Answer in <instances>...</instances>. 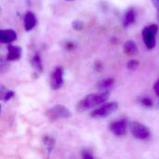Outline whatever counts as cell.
Returning <instances> with one entry per match:
<instances>
[{
    "instance_id": "6da1fadb",
    "label": "cell",
    "mask_w": 159,
    "mask_h": 159,
    "mask_svg": "<svg viewBox=\"0 0 159 159\" xmlns=\"http://www.w3.org/2000/svg\"><path fill=\"white\" fill-rule=\"evenodd\" d=\"M109 96H110L109 90H105L99 94H89L78 102L76 109L78 112L87 111L89 108L95 107L97 105H100V104L105 102L108 100Z\"/></svg>"
},
{
    "instance_id": "7a4b0ae2",
    "label": "cell",
    "mask_w": 159,
    "mask_h": 159,
    "mask_svg": "<svg viewBox=\"0 0 159 159\" xmlns=\"http://www.w3.org/2000/svg\"><path fill=\"white\" fill-rule=\"evenodd\" d=\"M46 115L50 121H55L61 118H69L72 116V113L64 105H55L48 110Z\"/></svg>"
},
{
    "instance_id": "3957f363",
    "label": "cell",
    "mask_w": 159,
    "mask_h": 159,
    "mask_svg": "<svg viewBox=\"0 0 159 159\" xmlns=\"http://www.w3.org/2000/svg\"><path fill=\"white\" fill-rule=\"evenodd\" d=\"M158 32V26L156 24H151L146 26L143 30V42L148 49H153L156 47V34Z\"/></svg>"
},
{
    "instance_id": "277c9868",
    "label": "cell",
    "mask_w": 159,
    "mask_h": 159,
    "mask_svg": "<svg viewBox=\"0 0 159 159\" xmlns=\"http://www.w3.org/2000/svg\"><path fill=\"white\" fill-rule=\"evenodd\" d=\"M129 129L131 131V134L133 135V137H135L136 139H139V140H146L150 137V130L149 129L137 122V121H134V122H131L129 124Z\"/></svg>"
},
{
    "instance_id": "5b68a950",
    "label": "cell",
    "mask_w": 159,
    "mask_h": 159,
    "mask_svg": "<svg viewBox=\"0 0 159 159\" xmlns=\"http://www.w3.org/2000/svg\"><path fill=\"white\" fill-rule=\"evenodd\" d=\"M118 108V103L117 102H109L104 104L103 106L94 110L90 116L91 117L94 118H102V117H106L110 115H112L113 113H115Z\"/></svg>"
},
{
    "instance_id": "8992f818",
    "label": "cell",
    "mask_w": 159,
    "mask_h": 159,
    "mask_svg": "<svg viewBox=\"0 0 159 159\" xmlns=\"http://www.w3.org/2000/svg\"><path fill=\"white\" fill-rule=\"evenodd\" d=\"M63 85V68L58 66L55 68L51 76V88L55 90L61 89Z\"/></svg>"
},
{
    "instance_id": "52a82bcc",
    "label": "cell",
    "mask_w": 159,
    "mask_h": 159,
    "mask_svg": "<svg viewBox=\"0 0 159 159\" xmlns=\"http://www.w3.org/2000/svg\"><path fill=\"white\" fill-rule=\"evenodd\" d=\"M128 121L126 119H121L115 122L111 126V131L116 136H123L127 133Z\"/></svg>"
},
{
    "instance_id": "ba28073f",
    "label": "cell",
    "mask_w": 159,
    "mask_h": 159,
    "mask_svg": "<svg viewBox=\"0 0 159 159\" xmlns=\"http://www.w3.org/2000/svg\"><path fill=\"white\" fill-rule=\"evenodd\" d=\"M17 39V33L12 29L1 30L0 32V42L4 44H10Z\"/></svg>"
},
{
    "instance_id": "9c48e42d",
    "label": "cell",
    "mask_w": 159,
    "mask_h": 159,
    "mask_svg": "<svg viewBox=\"0 0 159 159\" xmlns=\"http://www.w3.org/2000/svg\"><path fill=\"white\" fill-rule=\"evenodd\" d=\"M21 53H22L21 48H20L18 46L8 45L7 60V61H18L21 57Z\"/></svg>"
},
{
    "instance_id": "30bf717a",
    "label": "cell",
    "mask_w": 159,
    "mask_h": 159,
    "mask_svg": "<svg viewBox=\"0 0 159 159\" xmlns=\"http://www.w3.org/2000/svg\"><path fill=\"white\" fill-rule=\"evenodd\" d=\"M36 25V18L34 12L28 11L26 12L24 16V28L25 31L29 32L34 29V27Z\"/></svg>"
},
{
    "instance_id": "8fae6325",
    "label": "cell",
    "mask_w": 159,
    "mask_h": 159,
    "mask_svg": "<svg viewBox=\"0 0 159 159\" xmlns=\"http://www.w3.org/2000/svg\"><path fill=\"white\" fill-rule=\"evenodd\" d=\"M123 50H124V53L128 56H135L139 52V48L136 43L132 40H129L125 42L123 46Z\"/></svg>"
},
{
    "instance_id": "7c38bea8",
    "label": "cell",
    "mask_w": 159,
    "mask_h": 159,
    "mask_svg": "<svg viewBox=\"0 0 159 159\" xmlns=\"http://www.w3.org/2000/svg\"><path fill=\"white\" fill-rule=\"evenodd\" d=\"M136 20V12L133 8H129L126 14H125V17H124V27H128L129 25L134 23Z\"/></svg>"
},
{
    "instance_id": "4fadbf2b",
    "label": "cell",
    "mask_w": 159,
    "mask_h": 159,
    "mask_svg": "<svg viewBox=\"0 0 159 159\" xmlns=\"http://www.w3.org/2000/svg\"><path fill=\"white\" fill-rule=\"evenodd\" d=\"M32 65L34 66V68L37 71V72H43V64H42V61L39 55H35L33 60H32Z\"/></svg>"
},
{
    "instance_id": "5bb4252c",
    "label": "cell",
    "mask_w": 159,
    "mask_h": 159,
    "mask_svg": "<svg viewBox=\"0 0 159 159\" xmlns=\"http://www.w3.org/2000/svg\"><path fill=\"white\" fill-rule=\"evenodd\" d=\"M113 85H114V79L113 78H106V79H104L99 83V89H103L105 91V89L111 88Z\"/></svg>"
},
{
    "instance_id": "9a60e30c",
    "label": "cell",
    "mask_w": 159,
    "mask_h": 159,
    "mask_svg": "<svg viewBox=\"0 0 159 159\" xmlns=\"http://www.w3.org/2000/svg\"><path fill=\"white\" fill-rule=\"evenodd\" d=\"M139 65H140V62H139L137 60H131V61H129L128 62L127 67H128V69L130 70V71H135V70L138 69Z\"/></svg>"
},
{
    "instance_id": "2e32d148",
    "label": "cell",
    "mask_w": 159,
    "mask_h": 159,
    "mask_svg": "<svg viewBox=\"0 0 159 159\" xmlns=\"http://www.w3.org/2000/svg\"><path fill=\"white\" fill-rule=\"evenodd\" d=\"M13 95H14V93H13V91H11V90L3 91V89H2V91H1V99H2L3 101H8L10 98L13 97Z\"/></svg>"
},
{
    "instance_id": "e0dca14e",
    "label": "cell",
    "mask_w": 159,
    "mask_h": 159,
    "mask_svg": "<svg viewBox=\"0 0 159 159\" xmlns=\"http://www.w3.org/2000/svg\"><path fill=\"white\" fill-rule=\"evenodd\" d=\"M141 103L145 107H152L153 106V102L150 98H142Z\"/></svg>"
},
{
    "instance_id": "ac0fdd59",
    "label": "cell",
    "mask_w": 159,
    "mask_h": 159,
    "mask_svg": "<svg viewBox=\"0 0 159 159\" xmlns=\"http://www.w3.org/2000/svg\"><path fill=\"white\" fill-rule=\"evenodd\" d=\"M44 143H45V145L48 148L49 151L53 148V140H52V139H50V138H48V137H45V139H44Z\"/></svg>"
},
{
    "instance_id": "d6986e66",
    "label": "cell",
    "mask_w": 159,
    "mask_h": 159,
    "mask_svg": "<svg viewBox=\"0 0 159 159\" xmlns=\"http://www.w3.org/2000/svg\"><path fill=\"white\" fill-rule=\"evenodd\" d=\"M72 26H73V28H74L75 30L79 31V30H82V28H83V23H82V21H80V20H74L73 23H72Z\"/></svg>"
},
{
    "instance_id": "ffe728a7",
    "label": "cell",
    "mask_w": 159,
    "mask_h": 159,
    "mask_svg": "<svg viewBox=\"0 0 159 159\" xmlns=\"http://www.w3.org/2000/svg\"><path fill=\"white\" fill-rule=\"evenodd\" d=\"M154 90L156 92V94L159 96V79L155 83V86H154Z\"/></svg>"
},
{
    "instance_id": "44dd1931",
    "label": "cell",
    "mask_w": 159,
    "mask_h": 159,
    "mask_svg": "<svg viewBox=\"0 0 159 159\" xmlns=\"http://www.w3.org/2000/svg\"><path fill=\"white\" fill-rule=\"evenodd\" d=\"M152 1V3H153V5H154V7H156V9L157 10L159 8V0H151Z\"/></svg>"
},
{
    "instance_id": "7402d4cb",
    "label": "cell",
    "mask_w": 159,
    "mask_h": 159,
    "mask_svg": "<svg viewBox=\"0 0 159 159\" xmlns=\"http://www.w3.org/2000/svg\"><path fill=\"white\" fill-rule=\"evenodd\" d=\"M84 159H93V157L90 155H85L84 156Z\"/></svg>"
},
{
    "instance_id": "603a6c76",
    "label": "cell",
    "mask_w": 159,
    "mask_h": 159,
    "mask_svg": "<svg viewBox=\"0 0 159 159\" xmlns=\"http://www.w3.org/2000/svg\"><path fill=\"white\" fill-rule=\"evenodd\" d=\"M157 20H158V23H159V8L157 9Z\"/></svg>"
},
{
    "instance_id": "cb8c5ba5",
    "label": "cell",
    "mask_w": 159,
    "mask_h": 159,
    "mask_svg": "<svg viewBox=\"0 0 159 159\" xmlns=\"http://www.w3.org/2000/svg\"><path fill=\"white\" fill-rule=\"evenodd\" d=\"M157 108L159 109V102H158V103H157Z\"/></svg>"
},
{
    "instance_id": "d4e9b609",
    "label": "cell",
    "mask_w": 159,
    "mask_h": 159,
    "mask_svg": "<svg viewBox=\"0 0 159 159\" xmlns=\"http://www.w3.org/2000/svg\"><path fill=\"white\" fill-rule=\"evenodd\" d=\"M66 1H73V0H66Z\"/></svg>"
}]
</instances>
